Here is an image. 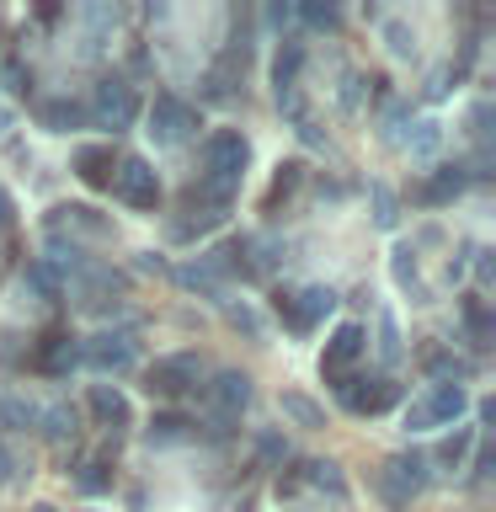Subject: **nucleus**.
<instances>
[{"instance_id":"nucleus-1","label":"nucleus","mask_w":496,"mask_h":512,"mask_svg":"<svg viewBox=\"0 0 496 512\" xmlns=\"http://www.w3.org/2000/svg\"><path fill=\"white\" fill-rule=\"evenodd\" d=\"M427 486H432V464H427V454H416V448H400V454L384 459V470H379V496H384L390 507H411Z\"/></svg>"},{"instance_id":"nucleus-2","label":"nucleus","mask_w":496,"mask_h":512,"mask_svg":"<svg viewBox=\"0 0 496 512\" xmlns=\"http://www.w3.org/2000/svg\"><path fill=\"white\" fill-rule=\"evenodd\" d=\"M134 118H139V91L128 86L123 75H102V80H96V91L86 102V123L123 134V128H134Z\"/></svg>"},{"instance_id":"nucleus-3","label":"nucleus","mask_w":496,"mask_h":512,"mask_svg":"<svg viewBox=\"0 0 496 512\" xmlns=\"http://www.w3.org/2000/svg\"><path fill=\"white\" fill-rule=\"evenodd\" d=\"M203 128V118H198V107L187 102V96H176V91H160L155 102H150V134L160 150H176V144H187L192 134Z\"/></svg>"},{"instance_id":"nucleus-4","label":"nucleus","mask_w":496,"mask_h":512,"mask_svg":"<svg viewBox=\"0 0 496 512\" xmlns=\"http://www.w3.org/2000/svg\"><path fill=\"white\" fill-rule=\"evenodd\" d=\"M464 411H470V395H464V384H432L427 395H416L411 406H406V432L454 427Z\"/></svg>"},{"instance_id":"nucleus-5","label":"nucleus","mask_w":496,"mask_h":512,"mask_svg":"<svg viewBox=\"0 0 496 512\" xmlns=\"http://www.w3.org/2000/svg\"><path fill=\"white\" fill-rule=\"evenodd\" d=\"M363 347H368V331L358 326V320H342V326L326 336V352H320V379H326L331 390H347V379H352V368H358Z\"/></svg>"},{"instance_id":"nucleus-6","label":"nucleus","mask_w":496,"mask_h":512,"mask_svg":"<svg viewBox=\"0 0 496 512\" xmlns=\"http://www.w3.org/2000/svg\"><path fill=\"white\" fill-rule=\"evenodd\" d=\"M203 379V358L198 352H166V358L150 363V374H144V390H150L155 400H182L198 390Z\"/></svg>"},{"instance_id":"nucleus-7","label":"nucleus","mask_w":496,"mask_h":512,"mask_svg":"<svg viewBox=\"0 0 496 512\" xmlns=\"http://www.w3.org/2000/svg\"><path fill=\"white\" fill-rule=\"evenodd\" d=\"M112 192H118L128 208L150 214V208L160 203V176H155V166H150L144 155H118V171H112Z\"/></svg>"},{"instance_id":"nucleus-8","label":"nucleus","mask_w":496,"mask_h":512,"mask_svg":"<svg viewBox=\"0 0 496 512\" xmlns=\"http://www.w3.org/2000/svg\"><path fill=\"white\" fill-rule=\"evenodd\" d=\"M139 358V347H134V336H123V331H96L80 342V363L96 368V374H128Z\"/></svg>"},{"instance_id":"nucleus-9","label":"nucleus","mask_w":496,"mask_h":512,"mask_svg":"<svg viewBox=\"0 0 496 512\" xmlns=\"http://www.w3.org/2000/svg\"><path fill=\"white\" fill-rule=\"evenodd\" d=\"M342 395V406L352 416H384L390 406H400V384L390 374H379V379H347V390H336Z\"/></svg>"},{"instance_id":"nucleus-10","label":"nucleus","mask_w":496,"mask_h":512,"mask_svg":"<svg viewBox=\"0 0 496 512\" xmlns=\"http://www.w3.org/2000/svg\"><path fill=\"white\" fill-rule=\"evenodd\" d=\"M32 368L48 374V379L75 374V368H80V342H75L70 331H48L43 342H38V352H32Z\"/></svg>"},{"instance_id":"nucleus-11","label":"nucleus","mask_w":496,"mask_h":512,"mask_svg":"<svg viewBox=\"0 0 496 512\" xmlns=\"http://www.w3.org/2000/svg\"><path fill=\"white\" fill-rule=\"evenodd\" d=\"M86 406H91V422L107 427V432L134 427V406H128V395L118 390V384H91V390H86Z\"/></svg>"},{"instance_id":"nucleus-12","label":"nucleus","mask_w":496,"mask_h":512,"mask_svg":"<svg viewBox=\"0 0 496 512\" xmlns=\"http://www.w3.org/2000/svg\"><path fill=\"white\" fill-rule=\"evenodd\" d=\"M70 171H75L86 187L102 192V187H112V171H118V150H112V144H80L75 160H70Z\"/></svg>"},{"instance_id":"nucleus-13","label":"nucleus","mask_w":496,"mask_h":512,"mask_svg":"<svg viewBox=\"0 0 496 512\" xmlns=\"http://www.w3.org/2000/svg\"><path fill=\"white\" fill-rule=\"evenodd\" d=\"M208 400H214L219 422H235V416L251 406V379L240 374V368H224V374L208 384Z\"/></svg>"},{"instance_id":"nucleus-14","label":"nucleus","mask_w":496,"mask_h":512,"mask_svg":"<svg viewBox=\"0 0 496 512\" xmlns=\"http://www.w3.org/2000/svg\"><path fill=\"white\" fill-rule=\"evenodd\" d=\"M38 123L48 128V134H75V128H86V102L80 96H43L38 102Z\"/></svg>"},{"instance_id":"nucleus-15","label":"nucleus","mask_w":496,"mask_h":512,"mask_svg":"<svg viewBox=\"0 0 496 512\" xmlns=\"http://www.w3.org/2000/svg\"><path fill=\"white\" fill-rule=\"evenodd\" d=\"M464 182H470V176H464V166L454 160V166H438V171H432L427 182L411 192V198L422 203V208H443V203H454L459 192H464Z\"/></svg>"},{"instance_id":"nucleus-16","label":"nucleus","mask_w":496,"mask_h":512,"mask_svg":"<svg viewBox=\"0 0 496 512\" xmlns=\"http://www.w3.org/2000/svg\"><path fill=\"white\" fill-rule=\"evenodd\" d=\"M192 427H198L192 416H182V411H160L144 438H150V448H176V443H187V438H192Z\"/></svg>"},{"instance_id":"nucleus-17","label":"nucleus","mask_w":496,"mask_h":512,"mask_svg":"<svg viewBox=\"0 0 496 512\" xmlns=\"http://www.w3.org/2000/svg\"><path fill=\"white\" fill-rule=\"evenodd\" d=\"M176 283H182L187 294H203V299H214V304H224L219 272L208 267V262H187V267H176Z\"/></svg>"},{"instance_id":"nucleus-18","label":"nucleus","mask_w":496,"mask_h":512,"mask_svg":"<svg viewBox=\"0 0 496 512\" xmlns=\"http://www.w3.org/2000/svg\"><path fill=\"white\" fill-rule=\"evenodd\" d=\"M38 427H43V438L48 443H70L75 432H80V416H75V406H48V411H38Z\"/></svg>"},{"instance_id":"nucleus-19","label":"nucleus","mask_w":496,"mask_h":512,"mask_svg":"<svg viewBox=\"0 0 496 512\" xmlns=\"http://www.w3.org/2000/svg\"><path fill=\"white\" fill-rule=\"evenodd\" d=\"M59 224H70V230H86V235H107V219L96 214V208H86V203H64V208H54L48 230H59Z\"/></svg>"},{"instance_id":"nucleus-20","label":"nucleus","mask_w":496,"mask_h":512,"mask_svg":"<svg viewBox=\"0 0 496 512\" xmlns=\"http://www.w3.org/2000/svg\"><path fill=\"white\" fill-rule=\"evenodd\" d=\"M294 299H299V315H304V326H310V331L336 310V288H326V283H310V288H304V294H294Z\"/></svg>"},{"instance_id":"nucleus-21","label":"nucleus","mask_w":496,"mask_h":512,"mask_svg":"<svg viewBox=\"0 0 496 512\" xmlns=\"http://www.w3.org/2000/svg\"><path fill=\"white\" fill-rule=\"evenodd\" d=\"M427 374L438 379V384H459V379L475 374V363L459 358V352H448V347H438V352H427Z\"/></svg>"},{"instance_id":"nucleus-22","label":"nucleus","mask_w":496,"mask_h":512,"mask_svg":"<svg viewBox=\"0 0 496 512\" xmlns=\"http://www.w3.org/2000/svg\"><path fill=\"white\" fill-rule=\"evenodd\" d=\"M112 480H118V475H112V459H86V464L75 470V491H80V496H107Z\"/></svg>"},{"instance_id":"nucleus-23","label":"nucleus","mask_w":496,"mask_h":512,"mask_svg":"<svg viewBox=\"0 0 496 512\" xmlns=\"http://www.w3.org/2000/svg\"><path fill=\"white\" fill-rule=\"evenodd\" d=\"M299 182H304V160H283L278 176H272V187H267V214H278V203L294 198Z\"/></svg>"},{"instance_id":"nucleus-24","label":"nucleus","mask_w":496,"mask_h":512,"mask_svg":"<svg viewBox=\"0 0 496 512\" xmlns=\"http://www.w3.org/2000/svg\"><path fill=\"white\" fill-rule=\"evenodd\" d=\"M283 416L294 427H326V411H320L310 395H299V390H283Z\"/></svg>"},{"instance_id":"nucleus-25","label":"nucleus","mask_w":496,"mask_h":512,"mask_svg":"<svg viewBox=\"0 0 496 512\" xmlns=\"http://www.w3.org/2000/svg\"><path fill=\"white\" fill-rule=\"evenodd\" d=\"M0 427H6V432L38 427V406H32V400H22V395H6V400H0Z\"/></svg>"},{"instance_id":"nucleus-26","label":"nucleus","mask_w":496,"mask_h":512,"mask_svg":"<svg viewBox=\"0 0 496 512\" xmlns=\"http://www.w3.org/2000/svg\"><path fill=\"white\" fill-rule=\"evenodd\" d=\"M27 288H32V294H38V299H48V304H54V299L64 294V278H59V272L43 262V256H38V262L27 267Z\"/></svg>"},{"instance_id":"nucleus-27","label":"nucleus","mask_w":496,"mask_h":512,"mask_svg":"<svg viewBox=\"0 0 496 512\" xmlns=\"http://www.w3.org/2000/svg\"><path fill=\"white\" fill-rule=\"evenodd\" d=\"M304 480L320 491H331V496H347V480H342V464H331V459H315V464H304Z\"/></svg>"},{"instance_id":"nucleus-28","label":"nucleus","mask_w":496,"mask_h":512,"mask_svg":"<svg viewBox=\"0 0 496 512\" xmlns=\"http://www.w3.org/2000/svg\"><path fill=\"white\" fill-rule=\"evenodd\" d=\"M464 326H470V342L475 347H486L491 342V315H486V304H480V294H464Z\"/></svg>"},{"instance_id":"nucleus-29","label":"nucleus","mask_w":496,"mask_h":512,"mask_svg":"<svg viewBox=\"0 0 496 512\" xmlns=\"http://www.w3.org/2000/svg\"><path fill=\"white\" fill-rule=\"evenodd\" d=\"M395 283H400V288H411L416 299H427L422 272H416V251H411V246H395Z\"/></svg>"},{"instance_id":"nucleus-30","label":"nucleus","mask_w":496,"mask_h":512,"mask_svg":"<svg viewBox=\"0 0 496 512\" xmlns=\"http://www.w3.org/2000/svg\"><path fill=\"white\" fill-rule=\"evenodd\" d=\"M475 443V427H459V432H448V438L438 443V454H432L427 464H454L459 470V459H464V448Z\"/></svg>"},{"instance_id":"nucleus-31","label":"nucleus","mask_w":496,"mask_h":512,"mask_svg":"<svg viewBox=\"0 0 496 512\" xmlns=\"http://www.w3.org/2000/svg\"><path fill=\"white\" fill-rule=\"evenodd\" d=\"M272 315H278L294 336H310V326H304V315H299V299L288 294V288H278V294H272Z\"/></svg>"},{"instance_id":"nucleus-32","label":"nucleus","mask_w":496,"mask_h":512,"mask_svg":"<svg viewBox=\"0 0 496 512\" xmlns=\"http://www.w3.org/2000/svg\"><path fill=\"white\" fill-rule=\"evenodd\" d=\"M368 192H374V224H379V230H395V224H400V203H395V192L384 187V182H374Z\"/></svg>"},{"instance_id":"nucleus-33","label":"nucleus","mask_w":496,"mask_h":512,"mask_svg":"<svg viewBox=\"0 0 496 512\" xmlns=\"http://www.w3.org/2000/svg\"><path fill=\"white\" fill-rule=\"evenodd\" d=\"M411 128H416V134L406 139V150H411V155H432V150L443 144V123H432V118H427V123H411Z\"/></svg>"},{"instance_id":"nucleus-34","label":"nucleus","mask_w":496,"mask_h":512,"mask_svg":"<svg viewBox=\"0 0 496 512\" xmlns=\"http://www.w3.org/2000/svg\"><path fill=\"white\" fill-rule=\"evenodd\" d=\"M459 75H464L459 64H443V70H432V80H427V91H422V96H427V102H443V96L459 86Z\"/></svg>"},{"instance_id":"nucleus-35","label":"nucleus","mask_w":496,"mask_h":512,"mask_svg":"<svg viewBox=\"0 0 496 512\" xmlns=\"http://www.w3.org/2000/svg\"><path fill=\"white\" fill-rule=\"evenodd\" d=\"M0 80H6L11 96H27V91H32V70H27V64H16V59L6 64V70H0Z\"/></svg>"},{"instance_id":"nucleus-36","label":"nucleus","mask_w":496,"mask_h":512,"mask_svg":"<svg viewBox=\"0 0 496 512\" xmlns=\"http://www.w3.org/2000/svg\"><path fill=\"white\" fill-rule=\"evenodd\" d=\"M256 454H262L267 464H278V470H283V459H288V443L278 438V432H262V438H256Z\"/></svg>"},{"instance_id":"nucleus-37","label":"nucleus","mask_w":496,"mask_h":512,"mask_svg":"<svg viewBox=\"0 0 496 512\" xmlns=\"http://www.w3.org/2000/svg\"><path fill=\"white\" fill-rule=\"evenodd\" d=\"M384 38H390V54H395V59H411V54H416V38H411V32L400 27V22L384 27Z\"/></svg>"},{"instance_id":"nucleus-38","label":"nucleus","mask_w":496,"mask_h":512,"mask_svg":"<svg viewBox=\"0 0 496 512\" xmlns=\"http://www.w3.org/2000/svg\"><path fill=\"white\" fill-rule=\"evenodd\" d=\"M22 480V464H16V454L6 448V438H0V486H16Z\"/></svg>"},{"instance_id":"nucleus-39","label":"nucleus","mask_w":496,"mask_h":512,"mask_svg":"<svg viewBox=\"0 0 496 512\" xmlns=\"http://www.w3.org/2000/svg\"><path fill=\"white\" fill-rule=\"evenodd\" d=\"M379 358H384V363H395V358H400V331H395V320H390V315H384V342H379Z\"/></svg>"},{"instance_id":"nucleus-40","label":"nucleus","mask_w":496,"mask_h":512,"mask_svg":"<svg viewBox=\"0 0 496 512\" xmlns=\"http://www.w3.org/2000/svg\"><path fill=\"white\" fill-rule=\"evenodd\" d=\"M230 320H235V326L246 331V336H256V331H262V320H256V310H251V304H230Z\"/></svg>"},{"instance_id":"nucleus-41","label":"nucleus","mask_w":496,"mask_h":512,"mask_svg":"<svg viewBox=\"0 0 496 512\" xmlns=\"http://www.w3.org/2000/svg\"><path fill=\"white\" fill-rule=\"evenodd\" d=\"M299 16L310 27H336V6H299Z\"/></svg>"},{"instance_id":"nucleus-42","label":"nucleus","mask_w":496,"mask_h":512,"mask_svg":"<svg viewBox=\"0 0 496 512\" xmlns=\"http://www.w3.org/2000/svg\"><path fill=\"white\" fill-rule=\"evenodd\" d=\"M11 219H16V203H11V192L0 187V230H11Z\"/></svg>"},{"instance_id":"nucleus-43","label":"nucleus","mask_w":496,"mask_h":512,"mask_svg":"<svg viewBox=\"0 0 496 512\" xmlns=\"http://www.w3.org/2000/svg\"><path fill=\"white\" fill-rule=\"evenodd\" d=\"M139 267H144V272H166V262H160L155 251H144V256H139Z\"/></svg>"},{"instance_id":"nucleus-44","label":"nucleus","mask_w":496,"mask_h":512,"mask_svg":"<svg viewBox=\"0 0 496 512\" xmlns=\"http://www.w3.org/2000/svg\"><path fill=\"white\" fill-rule=\"evenodd\" d=\"M6 128H11V112H6V107H0V134H6Z\"/></svg>"},{"instance_id":"nucleus-45","label":"nucleus","mask_w":496,"mask_h":512,"mask_svg":"<svg viewBox=\"0 0 496 512\" xmlns=\"http://www.w3.org/2000/svg\"><path fill=\"white\" fill-rule=\"evenodd\" d=\"M32 512H59V507H54V502H38V507H32Z\"/></svg>"}]
</instances>
